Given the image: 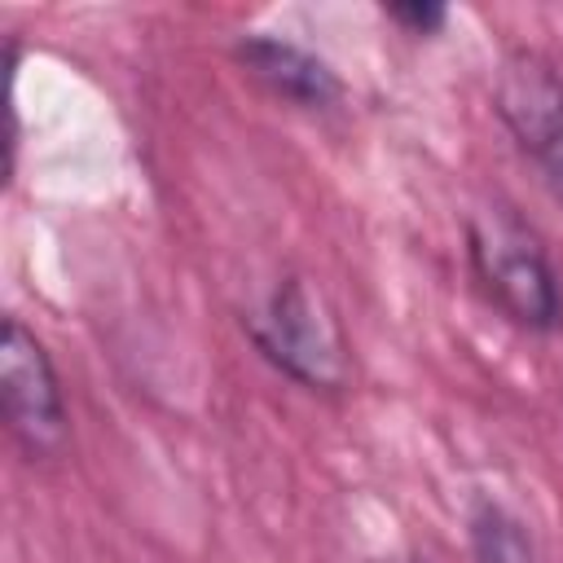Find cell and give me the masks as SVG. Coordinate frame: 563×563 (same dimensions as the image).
Wrapping results in <instances>:
<instances>
[{
	"label": "cell",
	"mask_w": 563,
	"mask_h": 563,
	"mask_svg": "<svg viewBox=\"0 0 563 563\" xmlns=\"http://www.w3.org/2000/svg\"><path fill=\"white\" fill-rule=\"evenodd\" d=\"M471 537H475V550L484 563H523L528 559V541H523V528L493 501H484L471 519Z\"/></svg>",
	"instance_id": "8992f818"
},
{
	"label": "cell",
	"mask_w": 563,
	"mask_h": 563,
	"mask_svg": "<svg viewBox=\"0 0 563 563\" xmlns=\"http://www.w3.org/2000/svg\"><path fill=\"white\" fill-rule=\"evenodd\" d=\"M466 255L484 295L532 334H550L563 325V290L559 273L541 246V238L510 211L484 207L466 220Z\"/></svg>",
	"instance_id": "6da1fadb"
},
{
	"label": "cell",
	"mask_w": 563,
	"mask_h": 563,
	"mask_svg": "<svg viewBox=\"0 0 563 563\" xmlns=\"http://www.w3.org/2000/svg\"><path fill=\"white\" fill-rule=\"evenodd\" d=\"M396 26H405L409 35H435L444 22H449V9L444 4H431V0H405V4H387L383 9Z\"/></svg>",
	"instance_id": "52a82bcc"
},
{
	"label": "cell",
	"mask_w": 563,
	"mask_h": 563,
	"mask_svg": "<svg viewBox=\"0 0 563 563\" xmlns=\"http://www.w3.org/2000/svg\"><path fill=\"white\" fill-rule=\"evenodd\" d=\"M246 334L268 365L312 391H334L347 383V347L339 321L303 277L277 282L273 295L246 317Z\"/></svg>",
	"instance_id": "7a4b0ae2"
},
{
	"label": "cell",
	"mask_w": 563,
	"mask_h": 563,
	"mask_svg": "<svg viewBox=\"0 0 563 563\" xmlns=\"http://www.w3.org/2000/svg\"><path fill=\"white\" fill-rule=\"evenodd\" d=\"M0 400L9 431L26 453L44 457L66 444V400L57 369L44 343L18 317H4L0 334Z\"/></svg>",
	"instance_id": "277c9868"
},
{
	"label": "cell",
	"mask_w": 563,
	"mask_h": 563,
	"mask_svg": "<svg viewBox=\"0 0 563 563\" xmlns=\"http://www.w3.org/2000/svg\"><path fill=\"white\" fill-rule=\"evenodd\" d=\"M493 110L519 154L563 198V75L550 57L515 48L493 84Z\"/></svg>",
	"instance_id": "3957f363"
},
{
	"label": "cell",
	"mask_w": 563,
	"mask_h": 563,
	"mask_svg": "<svg viewBox=\"0 0 563 563\" xmlns=\"http://www.w3.org/2000/svg\"><path fill=\"white\" fill-rule=\"evenodd\" d=\"M233 57H238L268 92H277L282 101H295V106H303V110L334 106L339 92H343L339 75H334L321 57H312L308 48H299V44H290V40H277V35H242L238 48H233Z\"/></svg>",
	"instance_id": "5b68a950"
}]
</instances>
